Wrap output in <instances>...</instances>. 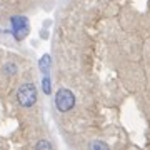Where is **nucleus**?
<instances>
[{"mask_svg": "<svg viewBox=\"0 0 150 150\" xmlns=\"http://www.w3.org/2000/svg\"><path fill=\"white\" fill-rule=\"evenodd\" d=\"M17 72V67L13 64H7L5 65V74L7 75H12V74H15Z\"/></svg>", "mask_w": 150, "mask_h": 150, "instance_id": "nucleus-6", "label": "nucleus"}, {"mask_svg": "<svg viewBox=\"0 0 150 150\" xmlns=\"http://www.w3.org/2000/svg\"><path fill=\"white\" fill-rule=\"evenodd\" d=\"M38 67H40V70H42L43 74H47L48 69H50V57L43 55L42 59H40V62H38Z\"/></svg>", "mask_w": 150, "mask_h": 150, "instance_id": "nucleus-4", "label": "nucleus"}, {"mask_svg": "<svg viewBox=\"0 0 150 150\" xmlns=\"http://www.w3.org/2000/svg\"><path fill=\"white\" fill-rule=\"evenodd\" d=\"M17 100L22 107H32L37 102V88L33 83H23L17 92Z\"/></svg>", "mask_w": 150, "mask_h": 150, "instance_id": "nucleus-1", "label": "nucleus"}, {"mask_svg": "<svg viewBox=\"0 0 150 150\" xmlns=\"http://www.w3.org/2000/svg\"><path fill=\"white\" fill-rule=\"evenodd\" d=\"M10 23H12V33L17 40H22L28 33V22L25 17L22 15H15L10 18Z\"/></svg>", "mask_w": 150, "mask_h": 150, "instance_id": "nucleus-3", "label": "nucleus"}, {"mask_svg": "<svg viewBox=\"0 0 150 150\" xmlns=\"http://www.w3.org/2000/svg\"><path fill=\"white\" fill-rule=\"evenodd\" d=\"M55 105H57L60 112H69L75 105V95L69 88H60L55 93Z\"/></svg>", "mask_w": 150, "mask_h": 150, "instance_id": "nucleus-2", "label": "nucleus"}, {"mask_svg": "<svg viewBox=\"0 0 150 150\" xmlns=\"http://www.w3.org/2000/svg\"><path fill=\"white\" fill-rule=\"evenodd\" d=\"M90 149H108L107 144H100V142H93L90 144Z\"/></svg>", "mask_w": 150, "mask_h": 150, "instance_id": "nucleus-8", "label": "nucleus"}, {"mask_svg": "<svg viewBox=\"0 0 150 150\" xmlns=\"http://www.w3.org/2000/svg\"><path fill=\"white\" fill-rule=\"evenodd\" d=\"M35 149H47V150H50L52 149V144H48V142H37L35 144Z\"/></svg>", "mask_w": 150, "mask_h": 150, "instance_id": "nucleus-5", "label": "nucleus"}, {"mask_svg": "<svg viewBox=\"0 0 150 150\" xmlns=\"http://www.w3.org/2000/svg\"><path fill=\"white\" fill-rule=\"evenodd\" d=\"M43 92L45 93H50V80H48V77L43 79Z\"/></svg>", "mask_w": 150, "mask_h": 150, "instance_id": "nucleus-7", "label": "nucleus"}]
</instances>
